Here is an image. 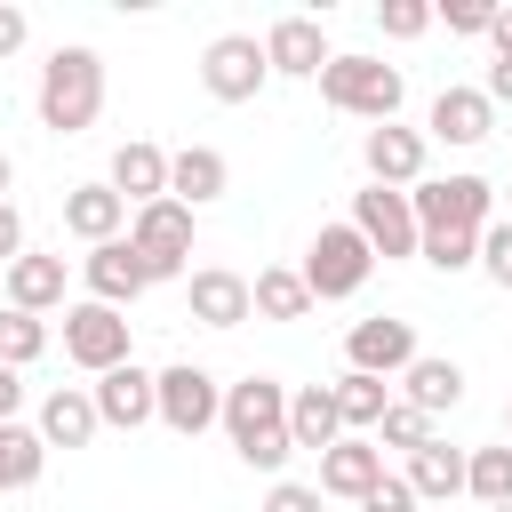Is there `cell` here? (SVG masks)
<instances>
[{"mask_svg":"<svg viewBox=\"0 0 512 512\" xmlns=\"http://www.w3.org/2000/svg\"><path fill=\"white\" fill-rule=\"evenodd\" d=\"M216 424L232 432V456H240L248 472H280V464L296 456V440H288V384H272V376L224 384V416H216Z\"/></svg>","mask_w":512,"mask_h":512,"instance_id":"cell-1","label":"cell"},{"mask_svg":"<svg viewBox=\"0 0 512 512\" xmlns=\"http://www.w3.org/2000/svg\"><path fill=\"white\" fill-rule=\"evenodd\" d=\"M32 112H40V128L48 136H80V128H96V112H104V56L96 48H56L48 64H40V88H32Z\"/></svg>","mask_w":512,"mask_h":512,"instance_id":"cell-2","label":"cell"},{"mask_svg":"<svg viewBox=\"0 0 512 512\" xmlns=\"http://www.w3.org/2000/svg\"><path fill=\"white\" fill-rule=\"evenodd\" d=\"M400 96H408V80L384 56H328V72H320V104L352 112V120H376V128L400 120Z\"/></svg>","mask_w":512,"mask_h":512,"instance_id":"cell-3","label":"cell"},{"mask_svg":"<svg viewBox=\"0 0 512 512\" xmlns=\"http://www.w3.org/2000/svg\"><path fill=\"white\" fill-rule=\"evenodd\" d=\"M416 232H488L496 224V184L488 176H424L408 192Z\"/></svg>","mask_w":512,"mask_h":512,"instance_id":"cell-4","label":"cell"},{"mask_svg":"<svg viewBox=\"0 0 512 512\" xmlns=\"http://www.w3.org/2000/svg\"><path fill=\"white\" fill-rule=\"evenodd\" d=\"M128 248H136V264H144L152 288L160 280H184L192 272V208H176V200L128 208Z\"/></svg>","mask_w":512,"mask_h":512,"instance_id":"cell-5","label":"cell"},{"mask_svg":"<svg viewBox=\"0 0 512 512\" xmlns=\"http://www.w3.org/2000/svg\"><path fill=\"white\" fill-rule=\"evenodd\" d=\"M296 272H304V288H312V304H344V296H360V288H368V272H376V256H368V240H360L352 224H320Z\"/></svg>","mask_w":512,"mask_h":512,"instance_id":"cell-6","label":"cell"},{"mask_svg":"<svg viewBox=\"0 0 512 512\" xmlns=\"http://www.w3.org/2000/svg\"><path fill=\"white\" fill-rule=\"evenodd\" d=\"M216 416H224V384L200 360H176V368L152 376V424H168L176 440H200Z\"/></svg>","mask_w":512,"mask_h":512,"instance_id":"cell-7","label":"cell"},{"mask_svg":"<svg viewBox=\"0 0 512 512\" xmlns=\"http://www.w3.org/2000/svg\"><path fill=\"white\" fill-rule=\"evenodd\" d=\"M264 80H272V64H264V40H256V32H216V40L200 48V88H208L216 104H256Z\"/></svg>","mask_w":512,"mask_h":512,"instance_id":"cell-8","label":"cell"},{"mask_svg":"<svg viewBox=\"0 0 512 512\" xmlns=\"http://www.w3.org/2000/svg\"><path fill=\"white\" fill-rule=\"evenodd\" d=\"M64 360L88 368V376L136 360V352H128V320H120L112 304H64Z\"/></svg>","mask_w":512,"mask_h":512,"instance_id":"cell-9","label":"cell"},{"mask_svg":"<svg viewBox=\"0 0 512 512\" xmlns=\"http://www.w3.org/2000/svg\"><path fill=\"white\" fill-rule=\"evenodd\" d=\"M352 232L368 240V256H384V264H400V256H416V216H408V192H384V184H368V192H352Z\"/></svg>","mask_w":512,"mask_h":512,"instance_id":"cell-10","label":"cell"},{"mask_svg":"<svg viewBox=\"0 0 512 512\" xmlns=\"http://www.w3.org/2000/svg\"><path fill=\"white\" fill-rule=\"evenodd\" d=\"M360 160H368V184H384V192H416V184H424V160H432V144H424V128H400V120H384V128H368Z\"/></svg>","mask_w":512,"mask_h":512,"instance_id":"cell-11","label":"cell"},{"mask_svg":"<svg viewBox=\"0 0 512 512\" xmlns=\"http://www.w3.org/2000/svg\"><path fill=\"white\" fill-rule=\"evenodd\" d=\"M416 360V320H392V312H376V320H352V336H344V368H360V376H400Z\"/></svg>","mask_w":512,"mask_h":512,"instance_id":"cell-12","label":"cell"},{"mask_svg":"<svg viewBox=\"0 0 512 512\" xmlns=\"http://www.w3.org/2000/svg\"><path fill=\"white\" fill-rule=\"evenodd\" d=\"M328 32H320V16H272V32H264V64H272V80H320L328 72Z\"/></svg>","mask_w":512,"mask_h":512,"instance_id":"cell-13","label":"cell"},{"mask_svg":"<svg viewBox=\"0 0 512 512\" xmlns=\"http://www.w3.org/2000/svg\"><path fill=\"white\" fill-rule=\"evenodd\" d=\"M488 128H496V104H488L480 88H440V96H432V112H424V144L440 136V144L472 152V144H488Z\"/></svg>","mask_w":512,"mask_h":512,"instance_id":"cell-14","label":"cell"},{"mask_svg":"<svg viewBox=\"0 0 512 512\" xmlns=\"http://www.w3.org/2000/svg\"><path fill=\"white\" fill-rule=\"evenodd\" d=\"M80 280H88V304H112V312H120V304H136V296L152 288V280H144V264H136V248H128V232H120V240H104V248H88V256H80Z\"/></svg>","mask_w":512,"mask_h":512,"instance_id":"cell-15","label":"cell"},{"mask_svg":"<svg viewBox=\"0 0 512 512\" xmlns=\"http://www.w3.org/2000/svg\"><path fill=\"white\" fill-rule=\"evenodd\" d=\"M184 304H192L200 328H240V320H256V312H248V280H240L232 264H200V272H184Z\"/></svg>","mask_w":512,"mask_h":512,"instance_id":"cell-16","label":"cell"},{"mask_svg":"<svg viewBox=\"0 0 512 512\" xmlns=\"http://www.w3.org/2000/svg\"><path fill=\"white\" fill-rule=\"evenodd\" d=\"M88 400H96V424L136 432V424H152V368L120 360V368H104V376L88 384Z\"/></svg>","mask_w":512,"mask_h":512,"instance_id":"cell-17","label":"cell"},{"mask_svg":"<svg viewBox=\"0 0 512 512\" xmlns=\"http://www.w3.org/2000/svg\"><path fill=\"white\" fill-rule=\"evenodd\" d=\"M224 192H232V168H224L216 144L168 152V200H176V208H208V200H224Z\"/></svg>","mask_w":512,"mask_h":512,"instance_id":"cell-18","label":"cell"},{"mask_svg":"<svg viewBox=\"0 0 512 512\" xmlns=\"http://www.w3.org/2000/svg\"><path fill=\"white\" fill-rule=\"evenodd\" d=\"M64 232L88 240V248H104V240L128 232V200H120L112 184H72V192H64Z\"/></svg>","mask_w":512,"mask_h":512,"instance_id":"cell-19","label":"cell"},{"mask_svg":"<svg viewBox=\"0 0 512 512\" xmlns=\"http://www.w3.org/2000/svg\"><path fill=\"white\" fill-rule=\"evenodd\" d=\"M40 448H88L104 424H96V400H88V384H56L48 400H40Z\"/></svg>","mask_w":512,"mask_h":512,"instance_id":"cell-20","label":"cell"},{"mask_svg":"<svg viewBox=\"0 0 512 512\" xmlns=\"http://www.w3.org/2000/svg\"><path fill=\"white\" fill-rule=\"evenodd\" d=\"M376 480H384V448L360 440V432H344V440L320 456V496H352V504H360Z\"/></svg>","mask_w":512,"mask_h":512,"instance_id":"cell-21","label":"cell"},{"mask_svg":"<svg viewBox=\"0 0 512 512\" xmlns=\"http://www.w3.org/2000/svg\"><path fill=\"white\" fill-rule=\"evenodd\" d=\"M104 184H112L128 208H144V200H168V152L136 136V144H120V152H112V176H104Z\"/></svg>","mask_w":512,"mask_h":512,"instance_id":"cell-22","label":"cell"},{"mask_svg":"<svg viewBox=\"0 0 512 512\" xmlns=\"http://www.w3.org/2000/svg\"><path fill=\"white\" fill-rule=\"evenodd\" d=\"M288 440L312 448V456H328V448L344 440V416H336V392H328V384H296V392H288Z\"/></svg>","mask_w":512,"mask_h":512,"instance_id":"cell-23","label":"cell"},{"mask_svg":"<svg viewBox=\"0 0 512 512\" xmlns=\"http://www.w3.org/2000/svg\"><path fill=\"white\" fill-rule=\"evenodd\" d=\"M8 304L32 312V320L56 312V304H64V256H32V248H24V256L8 264Z\"/></svg>","mask_w":512,"mask_h":512,"instance_id":"cell-24","label":"cell"},{"mask_svg":"<svg viewBox=\"0 0 512 512\" xmlns=\"http://www.w3.org/2000/svg\"><path fill=\"white\" fill-rule=\"evenodd\" d=\"M400 384H408V408H424V416H448V408L464 400V368L440 360V352H416V360L400 368Z\"/></svg>","mask_w":512,"mask_h":512,"instance_id":"cell-25","label":"cell"},{"mask_svg":"<svg viewBox=\"0 0 512 512\" xmlns=\"http://www.w3.org/2000/svg\"><path fill=\"white\" fill-rule=\"evenodd\" d=\"M400 480L416 488V504H448V496H464V448L424 440V448L408 456V472H400Z\"/></svg>","mask_w":512,"mask_h":512,"instance_id":"cell-26","label":"cell"},{"mask_svg":"<svg viewBox=\"0 0 512 512\" xmlns=\"http://www.w3.org/2000/svg\"><path fill=\"white\" fill-rule=\"evenodd\" d=\"M248 312H256V320H304V312H312L304 272H296V264H264V272L248 280Z\"/></svg>","mask_w":512,"mask_h":512,"instance_id":"cell-27","label":"cell"},{"mask_svg":"<svg viewBox=\"0 0 512 512\" xmlns=\"http://www.w3.org/2000/svg\"><path fill=\"white\" fill-rule=\"evenodd\" d=\"M328 392H336V416H344V432H360V440H368V432L384 424V408H392V384H384V376H360V368H344Z\"/></svg>","mask_w":512,"mask_h":512,"instance_id":"cell-28","label":"cell"},{"mask_svg":"<svg viewBox=\"0 0 512 512\" xmlns=\"http://www.w3.org/2000/svg\"><path fill=\"white\" fill-rule=\"evenodd\" d=\"M40 464H48L40 432H32V424H0V496L32 488V480H40Z\"/></svg>","mask_w":512,"mask_h":512,"instance_id":"cell-29","label":"cell"},{"mask_svg":"<svg viewBox=\"0 0 512 512\" xmlns=\"http://www.w3.org/2000/svg\"><path fill=\"white\" fill-rule=\"evenodd\" d=\"M464 496L472 504H512V448H472L464 456Z\"/></svg>","mask_w":512,"mask_h":512,"instance_id":"cell-30","label":"cell"},{"mask_svg":"<svg viewBox=\"0 0 512 512\" xmlns=\"http://www.w3.org/2000/svg\"><path fill=\"white\" fill-rule=\"evenodd\" d=\"M40 352H48V320H32V312L0 304V368H32Z\"/></svg>","mask_w":512,"mask_h":512,"instance_id":"cell-31","label":"cell"},{"mask_svg":"<svg viewBox=\"0 0 512 512\" xmlns=\"http://www.w3.org/2000/svg\"><path fill=\"white\" fill-rule=\"evenodd\" d=\"M368 440H376V448H400V456H416V448L432 440V416H424V408H408V400H392V408H384V424H376Z\"/></svg>","mask_w":512,"mask_h":512,"instance_id":"cell-32","label":"cell"},{"mask_svg":"<svg viewBox=\"0 0 512 512\" xmlns=\"http://www.w3.org/2000/svg\"><path fill=\"white\" fill-rule=\"evenodd\" d=\"M416 256H424L432 272H472V264H480V232H424Z\"/></svg>","mask_w":512,"mask_h":512,"instance_id":"cell-33","label":"cell"},{"mask_svg":"<svg viewBox=\"0 0 512 512\" xmlns=\"http://www.w3.org/2000/svg\"><path fill=\"white\" fill-rule=\"evenodd\" d=\"M376 32L384 40H424L432 32V8L424 0H376Z\"/></svg>","mask_w":512,"mask_h":512,"instance_id":"cell-34","label":"cell"},{"mask_svg":"<svg viewBox=\"0 0 512 512\" xmlns=\"http://www.w3.org/2000/svg\"><path fill=\"white\" fill-rule=\"evenodd\" d=\"M432 24H448L456 40H488V24H496V0H448V8H432Z\"/></svg>","mask_w":512,"mask_h":512,"instance_id":"cell-35","label":"cell"},{"mask_svg":"<svg viewBox=\"0 0 512 512\" xmlns=\"http://www.w3.org/2000/svg\"><path fill=\"white\" fill-rule=\"evenodd\" d=\"M472 272H488L496 288H512V216H496L488 232H480V264Z\"/></svg>","mask_w":512,"mask_h":512,"instance_id":"cell-36","label":"cell"},{"mask_svg":"<svg viewBox=\"0 0 512 512\" xmlns=\"http://www.w3.org/2000/svg\"><path fill=\"white\" fill-rule=\"evenodd\" d=\"M360 512H416V488H408L400 472H384V480L360 496Z\"/></svg>","mask_w":512,"mask_h":512,"instance_id":"cell-37","label":"cell"},{"mask_svg":"<svg viewBox=\"0 0 512 512\" xmlns=\"http://www.w3.org/2000/svg\"><path fill=\"white\" fill-rule=\"evenodd\" d=\"M256 512H320V488H304V480H272Z\"/></svg>","mask_w":512,"mask_h":512,"instance_id":"cell-38","label":"cell"},{"mask_svg":"<svg viewBox=\"0 0 512 512\" xmlns=\"http://www.w3.org/2000/svg\"><path fill=\"white\" fill-rule=\"evenodd\" d=\"M24 40H32V16H24V8H8V0H0V64H8V56H16V48H24Z\"/></svg>","mask_w":512,"mask_h":512,"instance_id":"cell-39","label":"cell"},{"mask_svg":"<svg viewBox=\"0 0 512 512\" xmlns=\"http://www.w3.org/2000/svg\"><path fill=\"white\" fill-rule=\"evenodd\" d=\"M16 256H24V216H16V208H0V272H8Z\"/></svg>","mask_w":512,"mask_h":512,"instance_id":"cell-40","label":"cell"},{"mask_svg":"<svg viewBox=\"0 0 512 512\" xmlns=\"http://www.w3.org/2000/svg\"><path fill=\"white\" fill-rule=\"evenodd\" d=\"M24 408V368H0V424H16Z\"/></svg>","mask_w":512,"mask_h":512,"instance_id":"cell-41","label":"cell"},{"mask_svg":"<svg viewBox=\"0 0 512 512\" xmlns=\"http://www.w3.org/2000/svg\"><path fill=\"white\" fill-rule=\"evenodd\" d=\"M488 48H496V64H512V8H496V24H488Z\"/></svg>","mask_w":512,"mask_h":512,"instance_id":"cell-42","label":"cell"},{"mask_svg":"<svg viewBox=\"0 0 512 512\" xmlns=\"http://www.w3.org/2000/svg\"><path fill=\"white\" fill-rule=\"evenodd\" d=\"M488 104H512V64H488V88H480Z\"/></svg>","mask_w":512,"mask_h":512,"instance_id":"cell-43","label":"cell"},{"mask_svg":"<svg viewBox=\"0 0 512 512\" xmlns=\"http://www.w3.org/2000/svg\"><path fill=\"white\" fill-rule=\"evenodd\" d=\"M8 184H16V160L0 152V208H8Z\"/></svg>","mask_w":512,"mask_h":512,"instance_id":"cell-44","label":"cell"},{"mask_svg":"<svg viewBox=\"0 0 512 512\" xmlns=\"http://www.w3.org/2000/svg\"><path fill=\"white\" fill-rule=\"evenodd\" d=\"M480 512H512V504H480Z\"/></svg>","mask_w":512,"mask_h":512,"instance_id":"cell-45","label":"cell"},{"mask_svg":"<svg viewBox=\"0 0 512 512\" xmlns=\"http://www.w3.org/2000/svg\"><path fill=\"white\" fill-rule=\"evenodd\" d=\"M504 432H512V408H504ZM504 448H512V440H504Z\"/></svg>","mask_w":512,"mask_h":512,"instance_id":"cell-46","label":"cell"},{"mask_svg":"<svg viewBox=\"0 0 512 512\" xmlns=\"http://www.w3.org/2000/svg\"><path fill=\"white\" fill-rule=\"evenodd\" d=\"M504 200H512V184H504Z\"/></svg>","mask_w":512,"mask_h":512,"instance_id":"cell-47","label":"cell"}]
</instances>
